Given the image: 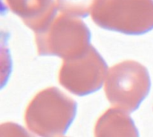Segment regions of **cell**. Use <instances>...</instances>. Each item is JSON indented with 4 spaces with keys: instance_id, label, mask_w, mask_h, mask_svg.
Segmentation results:
<instances>
[{
    "instance_id": "cell-1",
    "label": "cell",
    "mask_w": 153,
    "mask_h": 137,
    "mask_svg": "<svg viewBox=\"0 0 153 137\" xmlns=\"http://www.w3.org/2000/svg\"><path fill=\"white\" fill-rule=\"evenodd\" d=\"M76 102L60 90L50 87L39 92L25 111L27 127L39 137H61L76 115Z\"/></svg>"
},
{
    "instance_id": "cell-2",
    "label": "cell",
    "mask_w": 153,
    "mask_h": 137,
    "mask_svg": "<svg viewBox=\"0 0 153 137\" xmlns=\"http://www.w3.org/2000/svg\"><path fill=\"white\" fill-rule=\"evenodd\" d=\"M107 99L127 113L136 110L151 88L149 72L142 64L127 60L109 68L104 82Z\"/></svg>"
},
{
    "instance_id": "cell-3",
    "label": "cell",
    "mask_w": 153,
    "mask_h": 137,
    "mask_svg": "<svg viewBox=\"0 0 153 137\" xmlns=\"http://www.w3.org/2000/svg\"><path fill=\"white\" fill-rule=\"evenodd\" d=\"M90 31L79 18L61 13L35 32L39 55H53L64 60L84 53L90 45Z\"/></svg>"
},
{
    "instance_id": "cell-4",
    "label": "cell",
    "mask_w": 153,
    "mask_h": 137,
    "mask_svg": "<svg viewBox=\"0 0 153 137\" xmlns=\"http://www.w3.org/2000/svg\"><path fill=\"white\" fill-rule=\"evenodd\" d=\"M91 14L104 29L142 34L153 28V0H98Z\"/></svg>"
},
{
    "instance_id": "cell-5",
    "label": "cell",
    "mask_w": 153,
    "mask_h": 137,
    "mask_svg": "<svg viewBox=\"0 0 153 137\" xmlns=\"http://www.w3.org/2000/svg\"><path fill=\"white\" fill-rule=\"evenodd\" d=\"M107 72L105 61L95 48L90 46L82 55L64 60L58 80L70 92L84 96L102 86Z\"/></svg>"
},
{
    "instance_id": "cell-6",
    "label": "cell",
    "mask_w": 153,
    "mask_h": 137,
    "mask_svg": "<svg viewBox=\"0 0 153 137\" xmlns=\"http://www.w3.org/2000/svg\"><path fill=\"white\" fill-rule=\"evenodd\" d=\"M9 9L35 32L45 28L56 13V0H5Z\"/></svg>"
},
{
    "instance_id": "cell-7",
    "label": "cell",
    "mask_w": 153,
    "mask_h": 137,
    "mask_svg": "<svg viewBox=\"0 0 153 137\" xmlns=\"http://www.w3.org/2000/svg\"><path fill=\"white\" fill-rule=\"evenodd\" d=\"M94 136L139 137V133L127 112L113 108L103 113L98 119Z\"/></svg>"
},
{
    "instance_id": "cell-8",
    "label": "cell",
    "mask_w": 153,
    "mask_h": 137,
    "mask_svg": "<svg viewBox=\"0 0 153 137\" xmlns=\"http://www.w3.org/2000/svg\"><path fill=\"white\" fill-rule=\"evenodd\" d=\"M98 0H56L57 10L73 17H84L91 13Z\"/></svg>"
},
{
    "instance_id": "cell-9",
    "label": "cell",
    "mask_w": 153,
    "mask_h": 137,
    "mask_svg": "<svg viewBox=\"0 0 153 137\" xmlns=\"http://www.w3.org/2000/svg\"><path fill=\"white\" fill-rule=\"evenodd\" d=\"M0 137H34L18 124L7 122L1 125Z\"/></svg>"
}]
</instances>
